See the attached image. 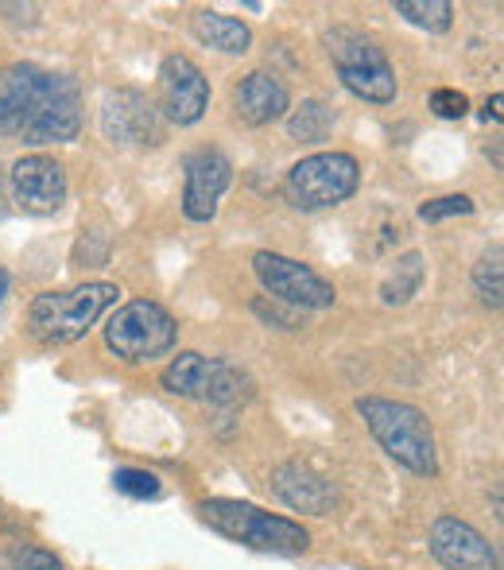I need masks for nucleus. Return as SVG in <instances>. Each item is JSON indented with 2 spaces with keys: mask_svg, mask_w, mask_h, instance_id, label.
Here are the masks:
<instances>
[{
  "mask_svg": "<svg viewBox=\"0 0 504 570\" xmlns=\"http://www.w3.org/2000/svg\"><path fill=\"white\" fill-rule=\"evenodd\" d=\"M82 128V94L70 75L16 62L0 78V136L23 144H70Z\"/></svg>",
  "mask_w": 504,
  "mask_h": 570,
  "instance_id": "f257e3e1",
  "label": "nucleus"
},
{
  "mask_svg": "<svg viewBox=\"0 0 504 570\" xmlns=\"http://www.w3.org/2000/svg\"><path fill=\"white\" fill-rule=\"evenodd\" d=\"M357 415H362L365 428L373 431V439L381 443L384 454L396 458V462L407 465L412 473L435 478L438 473L435 431H431V420L419 407L404 404V400L362 396L357 400Z\"/></svg>",
  "mask_w": 504,
  "mask_h": 570,
  "instance_id": "f03ea898",
  "label": "nucleus"
},
{
  "mask_svg": "<svg viewBox=\"0 0 504 570\" xmlns=\"http://www.w3.org/2000/svg\"><path fill=\"white\" fill-rule=\"evenodd\" d=\"M202 524H210L218 535L234 543H245L253 551H271V556H303L310 548V535L303 524L276 512H264L256 504L229 501V497H210L198 504Z\"/></svg>",
  "mask_w": 504,
  "mask_h": 570,
  "instance_id": "7ed1b4c3",
  "label": "nucleus"
},
{
  "mask_svg": "<svg viewBox=\"0 0 504 570\" xmlns=\"http://www.w3.org/2000/svg\"><path fill=\"white\" fill-rule=\"evenodd\" d=\"M117 284H78L67 292H43L28 307V331L43 345H70L86 338L101 311L117 303Z\"/></svg>",
  "mask_w": 504,
  "mask_h": 570,
  "instance_id": "20e7f679",
  "label": "nucleus"
},
{
  "mask_svg": "<svg viewBox=\"0 0 504 570\" xmlns=\"http://www.w3.org/2000/svg\"><path fill=\"white\" fill-rule=\"evenodd\" d=\"M326 51L338 70L342 86L354 98L373 101V106H388L396 101V70H392L388 55L373 43L365 31L357 28H330L326 31Z\"/></svg>",
  "mask_w": 504,
  "mask_h": 570,
  "instance_id": "39448f33",
  "label": "nucleus"
},
{
  "mask_svg": "<svg viewBox=\"0 0 504 570\" xmlns=\"http://www.w3.org/2000/svg\"><path fill=\"white\" fill-rule=\"evenodd\" d=\"M362 183V164L349 151H318L287 171L284 198L295 210H330L342 206Z\"/></svg>",
  "mask_w": 504,
  "mask_h": 570,
  "instance_id": "423d86ee",
  "label": "nucleus"
},
{
  "mask_svg": "<svg viewBox=\"0 0 504 570\" xmlns=\"http://www.w3.org/2000/svg\"><path fill=\"white\" fill-rule=\"evenodd\" d=\"M175 338H179V323L171 318V311L151 299L125 303L106 326V345L128 365L164 357L175 350Z\"/></svg>",
  "mask_w": 504,
  "mask_h": 570,
  "instance_id": "0eeeda50",
  "label": "nucleus"
},
{
  "mask_svg": "<svg viewBox=\"0 0 504 570\" xmlns=\"http://www.w3.org/2000/svg\"><path fill=\"white\" fill-rule=\"evenodd\" d=\"M253 272L264 284V292H268L271 299L287 303V307L323 311V307H334V299H338L334 284H326L315 268H307L303 261H291V256H284V253H256Z\"/></svg>",
  "mask_w": 504,
  "mask_h": 570,
  "instance_id": "6e6552de",
  "label": "nucleus"
},
{
  "mask_svg": "<svg viewBox=\"0 0 504 570\" xmlns=\"http://www.w3.org/2000/svg\"><path fill=\"white\" fill-rule=\"evenodd\" d=\"M159 109L175 125H198L210 109V82L187 55H167L159 62Z\"/></svg>",
  "mask_w": 504,
  "mask_h": 570,
  "instance_id": "1a4fd4ad",
  "label": "nucleus"
},
{
  "mask_svg": "<svg viewBox=\"0 0 504 570\" xmlns=\"http://www.w3.org/2000/svg\"><path fill=\"white\" fill-rule=\"evenodd\" d=\"M187 190H182V214L190 222H210L218 214V203L226 187L234 183V164L218 148H198L182 159Z\"/></svg>",
  "mask_w": 504,
  "mask_h": 570,
  "instance_id": "9d476101",
  "label": "nucleus"
},
{
  "mask_svg": "<svg viewBox=\"0 0 504 570\" xmlns=\"http://www.w3.org/2000/svg\"><path fill=\"white\" fill-rule=\"evenodd\" d=\"M12 198L23 214H55L67 203V175L51 156H20L8 171Z\"/></svg>",
  "mask_w": 504,
  "mask_h": 570,
  "instance_id": "9b49d317",
  "label": "nucleus"
},
{
  "mask_svg": "<svg viewBox=\"0 0 504 570\" xmlns=\"http://www.w3.org/2000/svg\"><path fill=\"white\" fill-rule=\"evenodd\" d=\"M431 556L446 570H497L493 543L458 517H438L431 524Z\"/></svg>",
  "mask_w": 504,
  "mask_h": 570,
  "instance_id": "f8f14e48",
  "label": "nucleus"
},
{
  "mask_svg": "<svg viewBox=\"0 0 504 570\" xmlns=\"http://www.w3.org/2000/svg\"><path fill=\"white\" fill-rule=\"evenodd\" d=\"M101 132L113 144H159V109L140 90H117L101 106Z\"/></svg>",
  "mask_w": 504,
  "mask_h": 570,
  "instance_id": "ddd939ff",
  "label": "nucleus"
},
{
  "mask_svg": "<svg viewBox=\"0 0 504 570\" xmlns=\"http://www.w3.org/2000/svg\"><path fill=\"white\" fill-rule=\"evenodd\" d=\"M271 489L276 497L295 512H310V517H330L338 509V489L330 478H323L318 470L303 462H284L271 473Z\"/></svg>",
  "mask_w": 504,
  "mask_h": 570,
  "instance_id": "4468645a",
  "label": "nucleus"
},
{
  "mask_svg": "<svg viewBox=\"0 0 504 570\" xmlns=\"http://www.w3.org/2000/svg\"><path fill=\"white\" fill-rule=\"evenodd\" d=\"M291 109V94L268 70H253L234 86V117L249 128H264Z\"/></svg>",
  "mask_w": 504,
  "mask_h": 570,
  "instance_id": "2eb2a0df",
  "label": "nucleus"
},
{
  "mask_svg": "<svg viewBox=\"0 0 504 570\" xmlns=\"http://www.w3.org/2000/svg\"><path fill=\"white\" fill-rule=\"evenodd\" d=\"M218 368H221V361L187 350L164 368V376H159V381H164V389L171 392V396L206 400V396H210V389H214V376H218Z\"/></svg>",
  "mask_w": 504,
  "mask_h": 570,
  "instance_id": "dca6fc26",
  "label": "nucleus"
},
{
  "mask_svg": "<svg viewBox=\"0 0 504 570\" xmlns=\"http://www.w3.org/2000/svg\"><path fill=\"white\" fill-rule=\"evenodd\" d=\"M195 36L202 39L206 47H214V51H226V55H245L253 47V31L249 23L234 20V16H221V12H198L195 16Z\"/></svg>",
  "mask_w": 504,
  "mask_h": 570,
  "instance_id": "f3484780",
  "label": "nucleus"
},
{
  "mask_svg": "<svg viewBox=\"0 0 504 570\" xmlns=\"http://www.w3.org/2000/svg\"><path fill=\"white\" fill-rule=\"evenodd\" d=\"M423 276H427L423 253H404L396 261V268L388 272V279L381 284V299L388 303V307H404V303H412L415 295H419Z\"/></svg>",
  "mask_w": 504,
  "mask_h": 570,
  "instance_id": "a211bd4d",
  "label": "nucleus"
},
{
  "mask_svg": "<svg viewBox=\"0 0 504 570\" xmlns=\"http://www.w3.org/2000/svg\"><path fill=\"white\" fill-rule=\"evenodd\" d=\"M474 292L490 311H501V303H504V245L501 240H493L482 253V261H477Z\"/></svg>",
  "mask_w": 504,
  "mask_h": 570,
  "instance_id": "6ab92c4d",
  "label": "nucleus"
},
{
  "mask_svg": "<svg viewBox=\"0 0 504 570\" xmlns=\"http://www.w3.org/2000/svg\"><path fill=\"white\" fill-rule=\"evenodd\" d=\"M330 128H334V109L326 106V101H318V98L303 101V106L291 109V117H287V136H291V140H299V144L326 140V136H330Z\"/></svg>",
  "mask_w": 504,
  "mask_h": 570,
  "instance_id": "aec40b11",
  "label": "nucleus"
},
{
  "mask_svg": "<svg viewBox=\"0 0 504 570\" xmlns=\"http://www.w3.org/2000/svg\"><path fill=\"white\" fill-rule=\"evenodd\" d=\"M396 12L423 31H451L454 23L451 0H396Z\"/></svg>",
  "mask_w": 504,
  "mask_h": 570,
  "instance_id": "412c9836",
  "label": "nucleus"
},
{
  "mask_svg": "<svg viewBox=\"0 0 504 570\" xmlns=\"http://www.w3.org/2000/svg\"><path fill=\"white\" fill-rule=\"evenodd\" d=\"M113 485H117V493L132 497V501H151V497H159V478L148 470H117Z\"/></svg>",
  "mask_w": 504,
  "mask_h": 570,
  "instance_id": "4be33fe9",
  "label": "nucleus"
},
{
  "mask_svg": "<svg viewBox=\"0 0 504 570\" xmlns=\"http://www.w3.org/2000/svg\"><path fill=\"white\" fill-rule=\"evenodd\" d=\"M458 214H474V198L443 195V198H431V203L419 206V222H446V218H458Z\"/></svg>",
  "mask_w": 504,
  "mask_h": 570,
  "instance_id": "5701e85b",
  "label": "nucleus"
},
{
  "mask_svg": "<svg viewBox=\"0 0 504 570\" xmlns=\"http://www.w3.org/2000/svg\"><path fill=\"white\" fill-rule=\"evenodd\" d=\"M253 315L256 318H264L268 326H279V331H299L303 326V315H299V307H284L279 299H256L253 303Z\"/></svg>",
  "mask_w": 504,
  "mask_h": 570,
  "instance_id": "b1692460",
  "label": "nucleus"
},
{
  "mask_svg": "<svg viewBox=\"0 0 504 570\" xmlns=\"http://www.w3.org/2000/svg\"><path fill=\"white\" fill-rule=\"evenodd\" d=\"M431 114L443 117V120H462L470 114V98L462 90H451V86H443V90L431 94Z\"/></svg>",
  "mask_w": 504,
  "mask_h": 570,
  "instance_id": "393cba45",
  "label": "nucleus"
},
{
  "mask_svg": "<svg viewBox=\"0 0 504 570\" xmlns=\"http://www.w3.org/2000/svg\"><path fill=\"white\" fill-rule=\"evenodd\" d=\"M12 570H62V563L59 556H51L43 548H20L12 556Z\"/></svg>",
  "mask_w": 504,
  "mask_h": 570,
  "instance_id": "a878e982",
  "label": "nucleus"
},
{
  "mask_svg": "<svg viewBox=\"0 0 504 570\" xmlns=\"http://www.w3.org/2000/svg\"><path fill=\"white\" fill-rule=\"evenodd\" d=\"M501 106H504V98H501V94H493V98L485 101V114H482V117H485V120H497V125H501V117H504V109H501Z\"/></svg>",
  "mask_w": 504,
  "mask_h": 570,
  "instance_id": "bb28decb",
  "label": "nucleus"
},
{
  "mask_svg": "<svg viewBox=\"0 0 504 570\" xmlns=\"http://www.w3.org/2000/svg\"><path fill=\"white\" fill-rule=\"evenodd\" d=\"M4 292H8V272L0 268V303H4Z\"/></svg>",
  "mask_w": 504,
  "mask_h": 570,
  "instance_id": "cd10ccee",
  "label": "nucleus"
}]
</instances>
